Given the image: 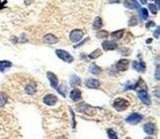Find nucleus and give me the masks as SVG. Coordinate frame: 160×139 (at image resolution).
I'll return each instance as SVG.
<instances>
[{
	"label": "nucleus",
	"mask_w": 160,
	"mask_h": 139,
	"mask_svg": "<svg viewBox=\"0 0 160 139\" xmlns=\"http://www.w3.org/2000/svg\"><path fill=\"white\" fill-rule=\"evenodd\" d=\"M57 139H66L65 137H64V136H62V137H60V138H57Z\"/></svg>",
	"instance_id": "obj_40"
},
{
	"label": "nucleus",
	"mask_w": 160,
	"mask_h": 139,
	"mask_svg": "<svg viewBox=\"0 0 160 139\" xmlns=\"http://www.w3.org/2000/svg\"><path fill=\"white\" fill-rule=\"evenodd\" d=\"M70 98L73 100V102H78L79 99H81V91L78 88H74V90L71 91L70 92Z\"/></svg>",
	"instance_id": "obj_13"
},
{
	"label": "nucleus",
	"mask_w": 160,
	"mask_h": 139,
	"mask_svg": "<svg viewBox=\"0 0 160 139\" xmlns=\"http://www.w3.org/2000/svg\"><path fill=\"white\" fill-rule=\"evenodd\" d=\"M7 3V1H6V0H5V1H1V0H0V9H2V8H4V7H5V4Z\"/></svg>",
	"instance_id": "obj_34"
},
{
	"label": "nucleus",
	"mask_w": 160,
	"mask_h": 139,
	"mask_svg": "<svg viewBox=\"0 0 160 139\" xmlns=\"http://www.w3.org/2000/svg\"><path fill=\"white\" fill-rule=\"evenodd\" d=\"M96 37L99 39H106L109 37V33L106 30H98V32L96 33Z\"/></svg>",
	"instance_id": "obj_22"
},
{
	"label": "nucleus",
	"mask_w": 160,
	"mask_h": 139,
	"mask_svg": "<svg viewBox=\"0 0 160 139\" xmlns=\"http://www.w3.org/2000/svg\"><path fill=\"white\" fill-rule=\"evenodd\" d=\"M133 69L137 71H140V73H144V71H145V68H146V66H145V63L144 62H133Z\"/></svg>",
	"instance_id": "obj_12"
},
{
	"label": "nucleus",
	"mask_w": 160,
	"mask_h": 139,
	"mask_svg": "<svg viewBox=\"0 0 160 139\" xmlns=\"http://www.w3.org/2000/svg\"><path fill=\"white\" fill-rule=\"evenodd\" d=\"M7 99H8L7 95H6V94H4V92H1V94H0V108L3 107L4 105L6 104Z\"/></svg>",
	"instance_id": "obj_24"
},
{
	"label": "nucleus",
	"mask_w": 160,
	"mask_h": 139,
	"mask_svg": "<svg viewBox=\"0 0 160 139\" xmlns=\"http://www.w3.org/2000/svg\"><path fill=\"white\" fill-rule=\"evenodd\" d=\"M122 0H109V2L110 3H120Z\"/></svg>",
	"instance_id": "obj_36"
},
{
	"label": "nucleus",
	"mask_w": 160,
	"mask_h": 139,
	"mask_svg": "<svg viewBox=\"0 0 160 139\" xmlns=\"http://www.w3.org/2000/svg\"><path fill=\"white\" fill-rule=\"evenodd\" d=\"M136 24H137V19L136 17H133L129 20V26H134V25H136Z\"/></svg>",
	"instance_id": "obj_29"
},
{
	"label": "nucleus",
	"mask_w": 160,
	"mask_h": 139,
	"mask_svg": "<svg viewBox=\"0 0 160 139\" xmlns=\"http://www.w3.org/2000/svg\"><path fill=\"white\" fill-rule=\"evenodd\" d=\"M137 95L140 99L142 102V103H144L146 105L150 104V98L148 95V92H147V90H141L137 91Z\"/></svg>",
	"instance_id": "obj_6"
},
{
	"label": "nucleus",
	"mask_w": 160,
	"mask_h": 139,
	"mask_svg": "<svg viewBox=\"0 0 160 139\" xmlns=\"http://www.w3.org/2000/svg\"><path fill=\"white\" fill-rule=\"evenodd\" d=\"M12 64L9 61H0V71H4L7 68H10Z\"/></svg>",
	"instance_id": "obj_23"
},
{
	"label": "nucleus",
	"mask_w": 160,
	"mask_h": 139,
	"mask_svg": "<svg viewBox=\"0 0 160 139\" xmlns=\"http://www.w3.org/2000/svg\"><path fill=\"white\" fill-rule=\"evenodd\" d=\"M32 1H33V0H25V4H26V5H28V4L32 3Z\"/></svg>",
	"instance_id": "obj_37"
},
{
	"label": "nucleus",
	"mask_w": 160,
	"mask_h": 139,
	"mask_svg": "<svg viewBox=\"0 0 160 139\" xmlns=\"http://www.w3.org/2000/svg\"><path fill=\"white\" fill-rule=\"evenodd\" d=\"M47 77L49 79V81L50 83V86H52V87L53 88H56L58 87V79L56 75H54L53 73H52V71H48L47 73Z\"/></svg>",
	"instance_id": "obj_9"
},
{
	"label": "nucleus",
	"mask_w": 160,
	"mask_h": 139,
	"mask_svg": "<svg viewBox=\"0 0 160 139\" xmlns=\"http://www.w3.org/2000/svg\"><path fill=\"white\" fill-rule=\"evenodd\" d=\"M101 55H102V51H101L100 49H96L95 51L92 52L90 55H89V58L92 59V60H94V59H97V58H99Z\"/></svg>",
	"instance_id": "obj_25"
},
{
	"label": "nucleus",
	"mask_w": 160,
	"mask_h": 139,
	"mask_svg": "<svg viewBox=\"0 0 160 139\" xmlns=\"http://www.w3.org/2000/svg\"><path fill=\"white\" fill-rule=\"evenodd\" d=\"M88 41H89V38H86V39H85V40H84V41H82V42H80V43H79V44H77V45H75V46H74V49H76V48H79V47H81V46H82V45H84V44H85V43H86V42H88Z\"/></svg>",
	"instance_id": "obj_30"
},
{
	"label": "nucleus",
	"mask_w": 160,
	"mask_h": 139,
	"mask_svg": "<svg viewBox=\"0 0 160 139\" xmlns=\"http://www.w3.org/2000/svg\"><path fill=\"white\" fill-rule=\"evenodd\" d=\"M155 1H156V6L158 7L159 6V0H155Z\"/></svg>",
	"instance_id": "obj_39"
},
{
	"label": "nucleus",
	"mask_w": 160,
	"mask_h": 139,
	"mask_svg": "<svg viewBox=\"0 0 160 139\" xmlns=\"http://www.w3.org/2000/svg\"><path fill=\"white\" fill-rule=\"evenodd\" d=\"M144 132L149 134V135H153L155 134V131H156V127L153 123H145L144 125Z\"/></svg>",
	"instance_id": "obj_11"
},
{
	"label": "nucleus",
	"mask_w": 160,
	"mask_h": 139,
	"mask_svg": "<svg viewBox=\"0 0 160 139\" xmlns=\"http://www.w3.org/2000/svg\"><path fill=\"white\" fill-rule=\"evenodd\" d=\"M144 139H153V138H150V137H148V138H144Z\"/></svg>",
	"instance_id": "obj_41"
},
{
	"label": "nucleus",
	"mask_w": 160,
	"mask_h": 139,
	"mask_svg": "<svg viewBox=\"0 0 160 139\" xmlns=\"http://www.w3.org/2000/svg\"><path fill=\"white\" fill-rule=\"evenodd\" d=\"M102 47L105 51H113V50H116L118 48V44L115 41L107 40V41H104L102 43Z\"/></svg>",
	"instance_id": "obj_7"
},
{
	"label": "nucleus",
	"mask_w": 160,
	"mask_h": 139,
	"mask_svg": "<svg viewBox=\"0 0 160 139\" xmlns=\"http://www.w3.org/2000/svg\"><path fill=\"white\" fill-rule=\"evenodd\" d=\"M113 106L116 108L117 111H124L129 106V102L127 99L119 98H116L115 100H114Z\"/></svg>",
	"instance_id": "obj_2"
},
{
	"label": "nucleus",
	"mask_w": 160,
	"mask_h": 139,
	"mask_svg": "<svg viewBox=\"0 0 160 139\" xmlns=\"http://www.w3.org/2000/svg\"><path fill=\"white\" fill-rule=\"evenodd\" d=\"M44 41L48 44H56L58 42V38L53 34H47L44 37Z\"/></svg>",
	"instance_id": "obj_15"
},
{
	"label": "nucleus",
	"mask_w": 160,
	"mask_h": 139,
	"mask_svg": "<svg viewBox=\"0 0 160 139\" xmlns=\"http://www.w3.org/2000/svg\"><path fill=\"white\" fill-rule=\"evenodd\" d=\"M107 133H108V137L110 139H119V137H118V135H117V133L111 128L107 130Z\"/></svg>",
	"instance_id": "obj_27"
},
{
	"label": "nucleus",
	"mask_w": 160,
	"mask_h": 139,
	"mask_svg": "<svg viewBox=\"0 0 160 139\" xmlns=\"http://www.w3.org/2000/svg\"><path fill=\"white\" fill-rule=\"evenodd\" d=\"M70 85L71 87H76V86H79L80 83H81V79H80V78L78 77V75H72V77L70 78Z\"/></svg>",
	"instance_id": "obj_18"
},
{
	"label": "nucleus",
	"mask_w": 160,
	"mask_h": 139,
	"mask_svg": "<svg viewBox=\"0 0 160 139\" xmlns=\"http://www.w3.org/2000/svg\"><path fill=\"white\" fill-rule=\"evenodd\" d=\"M83 35H84V32L81 29H74V30L70 32L69 39L71 42H73V43H78L79 41H81Z\"/></svg>",
	"instance_id": "obj_4"
},
{
	"label": "nucleus",
	"mask_w": 160,
	"mask_h": 139,
	"mask_svg": "<svg viewBox=\"0 0 160 139\" xmlns=\"http://www.w3.org/2000/svg\"><path fill=\"white\" fill-rule=\"evenodd\" d=\"M148 8H149V10L151 11V13H152L153 15H156L157 14V6L156 5H154V4H148Z\"/></svg>",
	"instance_id": "obj_28"
},
{
	"label": "nucleus",
	"mask_w": 160,
	"mask_h": 139,
	"mask_svg": "<svg viewBox=\"0 0 160 139\" xmlns=\"http://www.w3.org/2000/svg\"><path fill=\"white\" fill-rule=\"evenodd\" d=\"M116 67L120 71H125L129 67V61L127 60V59H122V60L117 63Z\"/></svg>",
	"instance_id": "obj_8"
},
{
	"label": "nucleus",
	"mask_w": 160,
	"mask_h": 139,
	"mask_svg": "<svg viewBox=\"0 0 160 139\" xmlns=\"http://www.w3.org/2000/svg\"><path fill=\"white\" fill-rule=\"evenodd\" d=\"M124 33H125V30L124 29H121V30H118V31H115V32H113L111 36L114 38V39H118V40H120L123 38L124 36Z\"/></svg>",
	"instance_id": "obj_21"
},
{
	"label": "nucleus",
	"mask_w": 160,
	"mask_h": 139,
	"mask_svg": "<svg viewBox=\"0 0 160 139\" xmlns=\"http://www.w3.org/2000/svg\"><path fill=\"white\" fill-rule=\"evenodd\" d=\"M156 79L157 81L159 79V66H157V68H156Z\"/></svg>",
	"instance_id": "obj_35"
},
{
	"label": "nucleus",
	"mask_w": 160,
	"mask_h": 139,
	"mask_svg": "<svg viewBox=\"0 0 160 139\" xmlns=\"http://www.w3.org/2000/svg\"><path fill=\"white\" fill-rule=\"evenodd\" d=\"M89 71H90V73L93 75H99L101 71H102V69L95 64H91L89 67Z\"/></svg>",
	"instance_id": "obj_20"
},
{
	"label": "nucleus",
	"mask_w": 160,
	"mask_h": 139,
	"mask_svg": "<svg viewBox=\"0 0 160 139\" xmlns=\"http://www.w3.org/2000/svg\"><path fill=\"white\" fill-rule=\"evenodd\" d=\"M154 36H155V38H156V39H159V27H157L156 31L154 32Z\"/></svg>",
	"instance_id": "obj_32"
},
{
	"label": "nucleus",
	"mask_w": 160,
	"mask_h": 139,
	"mask_svg": "<svg viewBox=\"0 0 160 139\" xmlns=\"http://www.w3.org/2000/svg\"><path fill=\"white\" fill-rule=\"evenodd\" d=\"M25 91H26V92L28 95H34L35 92L37 91V85L35 83H28V85L26 86V87H25Z\"/></svg>",
	"instance_id": "obj_17"
},
{
	"label": "nucleus",
	"mask_w": 160,
	"mask_h": 139,
	"mask_svg": "<svg viewBox=\"0 0 160 139\" xmlns=\"http://www.w3.org/2000/svg\"><path fill=\"white\" fill-rule=\"evenodd\" d=\"M56 56L60 59V60H62L65 63H72L73 62V57L71 56V55L68 53V52H66L64 51V50H56Z\"/></svg>",
	"instance_id": "obj_3"
},
{
	"label": "nucleus",
	"mask_w": 160,
	"mask_h": 139,
	"mask_svg": "<svg viewBox=\"0 0 160 139\" xmlns=\"http://www.w3.org/2000/svg\"><path fill=\"white\" fill-rule=\"evenodd\" d=\"M76 110L81 113H84V114H86V115H89V116H92L95 114V108L85 102H81V103L77 104Z\"/></svg>",
	"instance_id": "obj_1"
},
{
	"label": "nucleus",
	"mask_w": 160,
	"mask_h": 139,
	"mask_svg": "<svg viewBox=\"0 0 160 139\" xmlns=\"http://www.w3.org/2000/svg\"><path fill=\"white\" fill-rule=\"evenodd\" d=\"M129 52H130V50H129V49L123 48V49L121 50V53H125L124 55H125V56H128V55H129Z\"/></svg>",
	"instance_id": "obj_31"
},
{
	"label": "nucleus",
	"mask_w": 160,
	"mask_h": 139,
	"mask_svg": "<svg viewBox=\"0 0 160 139\" xmlns=\"http://www.w3.org/2000/svg\"><path fill=\"white\" fill-rule=\"evenodd\" d=\"M125 6L127 8H129V9H138L140 8V5L136 0H125Z\"/></svg>",
	"instance_id": "obj_14"
},
{
	"label": "nucleus",
	"mask_w": 160,
	"mask_h": 139,
	"mask_svg": "<svg viewBox=\"0 0 160 139\" xmlns=\"http://www.w3.org/2000/svg\"><path fill=\"white\" fill-rule=\"evenodd\" d=\"M127 122L129 124H132V125H136L137 123H140V122L142 120V115L140 114V113H132L130 115H129L127 117Z\"/></svg>",
	"instance_id": "obj_5"
},
{
	"label": "nucleus",
	"mask_w": 160,
	"mask_h": 139,
	"mask_svg": "<svg viewBox=\"0 0 160 139\" xmlns=\"http://www.w3.org/2000/svg\"><path fill=\"white\" fill-rule=\"evenodd\" d=\"M103 26L102 18L101 17H96L93 22V29L94 30H100V28Z\"/></svg>",
	"instance_id": "obj_19"
},
{
	"label": "nucleus",
	"mask_w": 160,
	"mask_h": 139,
	"mask_svg": "<svg viewBox=\"0 0 160 139\" xmlns=\"http://www.w3.org/2000/svg\"><path fill=\"white\" fill-rule=\"evenodd\" d=\"M86 86L89 88H98L100 87V82L95 79H89L86 81Z\"/></svg>",
	"instance_id": "obj_16"
},
{
	"label": "nucleus",
	"mask_w": 160,
	"mask_h": 139,
	"mask_svg": "<svg viewBox=\"0 0 160 139\" xmlns=\"http://www.w3.org/2000/svg\"><path fill=\"white\" fill-rule=\"evenodd\" d=\"M44 102L47 105L53 106V105H54L57 102V98L56 95H47L44 98Z\"/></svg>",
	"instance_id": "obj_10"
},
{
	"label": "nucleus",
	"mask_w": 160,
	"mask_h": 139,
	"mask_svg": "<svg viewBox=\"0 0 160 139\" xmlns=\"http://www.w3.org/2000/svg\"><path fill=\"white\" fill-rule=\"evenodd\" d=\"M152 26H155V23L153 22V21H150V22L148 24H146V28H150Z\"/></svg>",
	"instance_id": "obj_33"
},
{
	"label": "nucleus",
	"mask_w": 160,
	"mask_h": 139,
	"mask_svg": "<svg viewBox=\"0 0 160 139\" xmlns=\"http://www.w3.org/2000/svg\"><path fill=\"white\" fill-rule=\"evenodd\" d=\"M140 14L141 19L146 20L147 18H148V11H147V9H145V8H140Z\"/></svg>",
	"instance_id": "obj_26"
},
{
	"label": "nucleus",
	"mask_w": 160,
	"mask_h": 139,
	"mask_svg": "<svg viewBox=\"0 0 160 139\" xmlns=\"http://www.w3.org/2000/svg\"><path fill=\"white\" fill-rule=\"evenodd\" d=\"M140 2H141L142 4H146V2H147V0H140Z\"/></svg>",
	"instance_id": "obj_38"
}]
</instances>
